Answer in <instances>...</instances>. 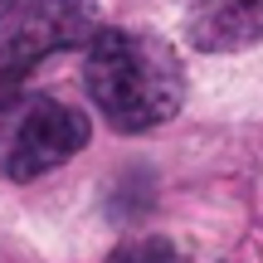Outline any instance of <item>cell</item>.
Masks as SVG:
<instances>
[{
	"mask_svg": "<svg viewBox=\"0 0 263 263\" xmlns=\"http://www.w3.org/2000/svg\"><path fill=\"white\" fill-rule=\"evenodd\" d=\"M20 5H29V0H0V25H5V20H10V15H15V10H20Z\"/></svg>",
	"mask_w": 263,
	"mask_h": 263,
	"instance_id": "cell-6",
	"label": "cell"
},
{
	"mask_svg": "<svg viewBox=\"0 0 263 263\" xmlns=\"http://www.w3.org/2000/svg\"><path fill=\"white\" fill-rule=\"evenodd\" d=\"M93 0H29L0 25V112L20 103L29 73L59 49L93 44L103 34Z\"/></svg>",
	"mask_w": 263,
	"mask_h": 263,
	"instance_id": "cell-2",
	"label": "cell"
},
{
	"mask_svg": "<svg viewBox=\"0 0 263 263\" xmlns=\"http://www.w3.org/2000/svg\"><path fill=\"white\" fill-rule=\"evenodd\" d=\"M93 127L78 107L54 98H20L0 112V176L5 180H34L44 171L73 161L88 146Z\"/></svg>",
	"mask_w": 263,
	"mask_h": 263,
	"instance_id": "cell-3",
	"label": "cell"
},
{
	"mask_svg": "<svg viewBox=\"0 0 263 263\" xmlns=\"http://www.w3.org/2000/svg\"><path fill=\"white\" fill-rule=\"evenodd\" d=\"M185 34L205 54H229L263 39V0H176Z\"/></svg>",
	"mask_w": 263,
	"mask_h": 263,
	"instance_id": "cell-4",
	"label": "cell"
},
{
	"mask_svg": "<svg viewBox=\"0 0 263 263\" xmlns=\"http://www.w3.org/2000/svg\"><path fill=\"white\" fill-rule=\"evenodd\" d=\"M112 263H176V249L166 239H141V244H122Z\"/></svg>",
	"mask_w": 263,
	"mask_h": 263,
	"instance_id": "cell-5",
	"label": "cell"
},
{
	"mask_svg": "<svg viewBox=\"0 0 263 263\" xmlns=\"http://www.w3.org/2000/svg\"><path fill=\"white\" fill-rule=\"evenodd\" d=\"M88 93L117 132H151L180 112L185 68L166 39L107 25L88 44Z\"/></svg>",
	"mask_w": 263,
	"mask_h": 263,
	"instance_id": "cell-1",
	"label": "cell"
}]
</instances>
